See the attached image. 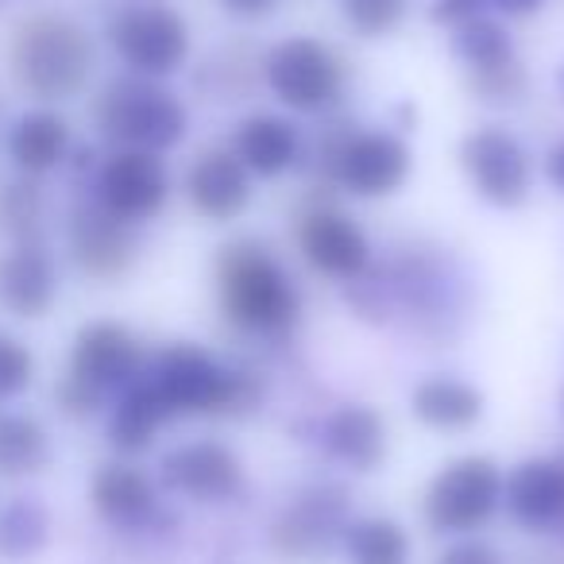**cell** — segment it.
<instances>
[{"mask_svg": "<svg viewBox=\"0 0 564 564\" xmlns=\"http://www.w3.org/2000/svg\"><path fill=\"white\" fill-rule=\"evenodd\" d=\"M410 155L391 135H360L340 151V178L352 194H391L406 178Z\"/></svg>", "mask_w": 564, "mask_h": 564, "instance_id": "15", "label": "cell"}, {"mask_svg": "<svg viewBox=\"0 0 564 564\" xmlns=\"http://www.w3.org/2000/svg\"><path fill=\"white\" fill-rule=\"evenodd\" d=\"M66 148H70V128H66V120L58 112L47 109L24 112L9 128V155L24 174L55 171L66 159Z\"/></svg>", "mask_w": 564, "mask_h": 564, "instance_id": "16", "label": "cell"}, {"mask_svg": "<svg viewBox=\"0 0 564 564\" xmlns=\"http://www.w3.org/2000/svg\"><path fill=\"white\" fill-rule=\"evenodd\" d=\"M510 507L525 525H556L564 518V468L549 460L522 464L510 479Z\"/></svg>", "mask_w": 564, "mask_h": 564, "instance_id": "19", "label": "cell"}, {"mask_svg": "<svg viewBox=\"0 0 564 564\" xmlns=\"http://www.w3.org/2000/svg\"><path fill=\"white\" fill-rule=\"evenodd\" d=\"M220 294L228 317L251 329H279L299 310V294L286 274L259 248H232L220 259Z\"/></svg>", "mask_w": 564, "mask_h": 564, "instance_id": "3", "label": "cell"}, {"mask_svg": "<svg viewBox=\"0 0 564 564\" xmlns=\"http://www.w3.org/2000/svg\"><path fill=\"white\" fill-rule=\"evenodd\" d=\"M414 410L437 430H464L479 417V394L456 379H430L414 391Z\"/></svg>", "mask_w": 564, "mask_h": 564, "instance_id": "23", "label": "cell"}, {"mask_svg": "<svg viewBox=\"0 0 564 564\" xmlns=\"http://www.w3.org/2000/svg\"><path fill=\"white\" fill-rule=\"evenodd\" d=\"M171 414H209L248 402V391L236 376H225L202 348L174 345L159 352L155 376L148 379Z\"/></svg>", "mask_w": 564, "mask_h": 564, "instance_id": "4", "label": "cell"}, {"mask_svg": "<svg viewBox=\"0 0 564 564\" xmlns=\"http://www.w3.org/2000/svg\"><path fill=\"white\" fill-rule=\"evenodd\" d=\"M112 47L132 70L140 74H171L182 66L189 51L186 24L163 4H140L112 20Z\"/></svg>", "mask_w": 564, "mask_h": 564, "instance_id": "5", "label": "cell"}, {"mask_svg": "<svg viewBox=\"0 0 564 564\" xmlns=\"http://www.w3.org/2000/svg\"><path fill=\"white\" fill-rule=\"evenodd\" d=\"M0 228L17 243H40L43 194L35 182H9V186L0 189Z\"/></svg>", "mask_w": 564, "mask_h": 564, "instance_id": "26", "label": "cell"}, {"mask_svg": "<svg viewBox=\"0 0 564 564\" xmlns=\"http://www.w3.org/2000/svg\"><path fill=\"white\" fill-rule=\"evenodd\" d=\"M140 368V345L135 337L124 329V325H112V322H97L86 325L74 340V352H70V376L74 383L89 387L105 399L112 387L128 383Z\"/></svg>", "mask_w": 564, "mask_h": 564, "instance_id": "9", "label": "cell"}, {"mask_svg": "<svg viewBox=\"0 0 564 564\" xmlns=\"http://www.w3.org/2000/svg\"><path fill=\"white\" fill-rule=\"evenodd\" d=\"M70 251L86 274L112 279L132 263V236L124 220L112 217L101 202L78 205L70 217Z\"/></svg>", "mask_w": 564, "mask_h": 564, "instance_id": "10", "label": "cell"}, {"mask_svg": "<svg viewBox=\"0 0 564 564\" xmlns=\"http://www.w3.org/2000/svg\"><path fill=\"white\" fill-rule=\"evenodd\" d=\"M549 178H553L556 186L564 189V148H556L553 159H549Z\"/></svg>", "mask_w": 564, "mask_h": 564, "instance_id": "34", "label": "cell"}, {"mask_svg": "<svg viewBox=\"0 0 564 564\" xmlns=\"http://www.w3.org/2000/svg\"><path fill=\"white\" fill-rule=\"evenodd\" d=\"M94 70V43L66 17H32L12 40V74L40 101H66Z\"/></svg>", "mask_w": 564, "mask_h": 564, "instance_id": "1", "label": "cell"}, {"mask_svg": "<svg viewBox=\"0 0 564 564\" xmlns=\"http://www.w3.org/2000/svg\"><path fill=\"white\" fill-rule=\"evenodd\" d=\"M476 9V0H437V20H460Z\"/></svg>", "mask_w": 564, "mask_h": 564, "instance_id": "32", "label": "cell"}, {"mask_svg": "<svg viewBox=\"0 0 564 564\" xmlns=\"http://www.w3.org/2000/svg\"><path fill=\"white\" fill-rule=\"evenodd\" d=\"M225 4H228V9L248 12V17H251V12H267L274 4V0H225Z\"/></svg>", "mask_w": 564, "mask_h": 564, "instance_id": "33", "label": "cell"}, {"mask_svg": "<svg viewBox=\"0 0 564 564\" xmlns=\"http://www.w3.org/2000/svg\"><path fill=\"white\" fill-rule=\"evenodd\" d=\"M166 417H171V410H166V402L155 394V387L135 383L132 391L117 402V410H112L109 437H112V445L124 448V453H140V448H148L151 441H155L159 425H163Z\"/></svg>", "mask_w": 564, "mask_h": 564, "instance_id": "20", "label": "cell"}, {"mask_svg": "<svg viewBox=\"0 0 564 564\" xmlns=\"http://www.w3.org/2000/svg\"><path fill=\"white\" fill-rule=\"evenodd\" d=\"M51 518L40 502L17 499L12 507L0 510V553L20 561V556H35L47 545Z\"/></svg>", "mask_w": 564, "mask_h": 564, "instance_id": "25", "label": "cell"}, {"mask_svg": "<svg viewBox=\"0 0 564 564\" xmlns=\"http://www.w3.org/2000/svg\"><path fill=\"white\" fill-rule=\"evenodd\" d=\"M441 564H499V556L487 545H456L441 556Z\"/></svg>", "mask_w": 564, "mask_h": 564, "instance_id": "31", "label": "cell"}, {"mask_svg": "<svg viewBox=\"0 0 564 564\" xmlns=\"http://www.w3.org/2000/svg\"><path fill=\"white\" fill-rule=\"evenodd\" d=\"M94 507L105 522L112 525H135L151 514L155 507V487L143 471L124 468V464H109L94 476Z\"/></svg>", "mask_w": 564, "mask_h": 564, "instance_id": "18", "label": "cell"}, {"mask_svg": "<svg viewBox=\"0 0 564 564\" xmlns=\"http://www.w3.org/2000/svg\"><path fill=\"white\" fill-rule=\"evenodd\" d=\"M35 376V360L17 337H4L0 333V402L17 399Z\"/></svg>", "mask_w": 564, "mask_h": 564, "instance_id": "29", "label": "cell"}, {"mask_svg": "<svg viewBox=\"0 0 564 564\" xmlns=\"http://www.w3.org/2000/svg\"><path fill=\"white\" fill-rule=\"evenodd\" d=\"M302 251L317 271L333 274V279H352L364 263H368V240L364 232L340 213H314L302 225Z\"/></svg>", "mask_w": 564, "mask_h": 564, "instance_id": "14", "label": "cell"}, {"mask_svg": "<svg viewBox=\"0 0 564 564\" xmlns=\"http://www.w3.org/2000/svg\"><path fill=\"white\" fill-rule=\"evenodd\" d=\"M538 0H499V9H507V12H530Z\"/></svg>", "mask_w": 564, "mask_h": 564, "instance_id": "35", "label": "cell"}, {"mask_svg": "<svg viewBox=\"0 0 564 564\" xmlns=\"http://www.w3.org/2000/svg\"><path fill=\"white\" fill-rule=\"evenodd\" d=\"M502 479L495 471L491 460H456L453 468H445L433 479L430 502H425V514L437 530H471V525L487 522L499 502Z\"/></svg>", "mask_w": 564, "mask_h": 564, "instance_id": "6", "label": "cell"}, {"mask_svg": "<svg viewBox=\"0 0 564 564\" xmlns=\"http://www.w3.org/2000/svg\"><path fill=\"white\" fill-rule=\"evenodd\" d=\"M51 460V437L32 414L0 410V476H32Z\"/></svg>", "mask_w": 564, "mask_h": 564, "instance_id": "21", "label": "cell"}, {"mask_svg": "<svg viewBox=\"0 0 564 564\" xmlns=\"http://www.w3.org/2000/svg\"><path fill=\"white\" fill-rule=\"evenodd\" d=\"M464 163L468 174L476 178L479 194L491 197L499 205H514L525 197L530 186V171H525V159L518 151L514 140H507L502 132H476L464 143Z\"/></svg>", "mask_w": 564, "mask_h": 564, "instance_id": "13", "label": "cell"}, {"mask_svg": "<svg viewBox=\"0 0 564 564\" xmlns=\"http://www.w3.org/2000/svg\"><path fill=\"white\" fill-rule=\"evenodd\" d=\"M97 202L128 220H148L163 209L166 202V171L155 159V151H117L101 166L97 178Z\"/></svg>", "mask_w": 564, "mask_h": 564, "instance_id": "8", "label": "cell"}, {"mask_svg": "<svg viewBox=\"0 0 564 564\" xmlns=\"http://www.w3.org/2000/svg\"><path fill=\"white\" fill-rule=\"evenodd\" d=\"M189 197L205 217H236L248 205V178L240 163L225 151H209L202 163L189 171Z\"/></svg>", "mask_w": 564, "mask_h": 564, "instance_id": "17", "label": "cell"}, {"mask_svg": "<svg viewBox=\"0 0 564 564\" xmlns=\"http://www.w3.org/2000/svg\"><path fill=\"white\" fill-rule=\"evenodd\" d=\"M97 128L109 140L124 143L128 151H159L171 148L186 132V112L171 94L148 86V82L120 78L97 97L94 105Z\"/></svg>", "mask_w": 564, "mask_h": 564, "instance_id": "2", "label": "cell"}, {"mask_svg": "<svg viewBox=\"0 0 564 564\" xmlns=\"http://www.w3.org/2000/svg\"><path fill=\"white\" fill-rule=\"evenodd\" d=\"M236 151L248 166H256L259 174H279L294 163L299 155V140H294V128L282 124L274 117H256L240 128V140Z\"/></svg>", "mask_w": 564, "mask_h": 564, "instance_id": "22", "label": "cell"}, {"mask_svg": "<svg viewBox=\"0 0 564 564\" xmlns=\"http://www.w3.org/2000/svg\"><path fill=\"white\" fill-rule=\"evenodd\" d=\"M271 89L294 109H322L340 94V66L322 43L291 40L267 58Z\"/></svg>", "mask_w": 564, "mask_h": 564, "instance_id": "7", "label": "cell"}, {"mask_svg": "<svg viewBox=\"0 0 564 564\" xmlns=\"http://www.w3.org/2000/svg\"><path fill=\"white\" fill-rule=\"evenodd\" d=\"M410 541L394 522H356L348 530V556L352 564H406Z\"/></svg>", "mask_w": 564, "mask_h": 564, "instance_id": "27", "label": "cell"}, {"mask_svg": "<svg viewBox=\"0 0 564 564\" xmlns=\"http://www.w3.org/2000/svg\"><path fill=\"white\" fill-rule=\"evenodd\" d=\"M460 55L468 58V63L484 66V70H499V66H507V58H510V43L499 28L471 24L468 32L460 35Z\"/></svg>", "mask_w": 564, "mask_h": 564, "instance_id": "28", "label": "cell"}, {"mask_svg": "<svg viewBox=\"0 0 564 564\" xmlns=\"http://www.w3.org/2000/svg\"><path fill=\"white\" fill-rule=\"evenodd\" d=\"M329 445L352 468L368 471L383 456V425H379V417L371 410L348 406L329 422Z\"/></svg>", "mask_w": 564, "mask_h": 564, "instance_id": "24", "label": "cell"}, {"mask_svg": "<svg viewBox=\"0 0 564 564\" xmlns=\"http://www.w3.org/2000/svg\"><path fill=\"white\" fill-rule=\"evenodd\" d=\"M55 263L40 243H17L0 256V306L12 317H43L55 302Z\"/></svg>", "mask_w": 564, "mask_h": 564, "instance_id": "11", "label": "cell"}, {"mask_svg": "<svg viewBox=\"0 0 564 564\" xmlns=\"http://www.w3.org/2000/svg\"><path fill=\"white\" fill-rule=\"evenodd\" d=\"M402 9H406V0H345L348 20L368 35L387 32V28L399 24Z\"/></svg>", "mask_w": 564, "mask_h": 564, "instance_id": "30", "label": "cell"}, {"mask_svg": "<svg viewBox=\"0 0 564 564\" xmlns=\"http://www.w3.org/2000/svg\"><path fill=\"white\" fill-rule=\"evenodd\" d=\"M163 479L171 491L189 495V499H225L240 487V464L228 448L197 441V445H182L166 456Z\"/></svg>", "mask_w": 564, "mask_h": 564, "instance_id": "12", "label": "cell"}]
</instances>
